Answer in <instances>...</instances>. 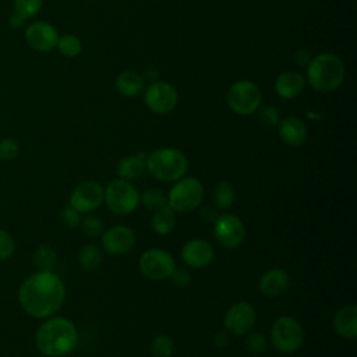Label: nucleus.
Instances as JSON below:
<instances>
[{"label": "nucleus", "mask_w": 357, "mask_h": 357, "mask_svg": "<svg viewBox=\"0 0 357 357\" xmlns=\"http://www.w3.org/2000/svg\"><path fill=\"white\" fill-rule=\"evenodd\" d=\"M105 188L95 180H85L74 187L70 194V204L79 213L96 211L103 204Z\"/></svg>", "instance_id": "11"}, {"label": "nucleus", "mask_w": 357, "mask_h": 357, "mask_svg": "<svg viewBox=\"0 0 357 357\" xmlns=\"http://www.w3.org/2000/svg\"><path fill=\"white\" fill-rule=\"evenodd\" d=\"M167 205L180 213L197 209L204 199V185L195 177H181L167 192Z\"/></svg>", "instance_id": "5"}, {"label": "nucleus", "mask_w": 357, "mask_h": 357, "mask_svg": "<svg viewBox=\"0 0 357 357\" xmlns=\"http://www.w3.org/2000/svg\"><path fill=\"white\" fill-rule=\"evenodd\" d=\"M43 0H13L14 14L20 15L21 18L26 20L38 14L42 8Z\"/></svg>", "instance_id": "30"}, {"label": "nucleus", "mask_w": 357, "mask_h": 357, "mask_svg": "<svg viewBox=\"0 0 357 357\" xmlns=\"http://www.w3.org/2000/svg\"><path fill=\"white\" fill-rule=\"evenodd\" d=\"M60 220L64 227L75 229L78 225H81V213L77 209H74L71 205H66L61 209Z\"/></svg>", "instance_id": "35"}, {"label": "nucleus", "mask_w": 357, "mask_h": 357, "mask_svg": "<svg viewBox=\"0 0 357 357\" xmlns=\"http://www.w3.org/2000/svg\"><path fill=\"white\" fill-rule=\"evenodd\" d=\"M59 33L56 28L46 21H35L25 29V40L36 52H49L56 47Z\"/></svg>", "instance_id": "15"}, {"label": "nucleus", "mask_w": 357, "mask_h": 357, "mask_svg": "<svg viewBox=\"0 0 357 357\" xmlns=\"http://www.w3.org/2000/svg\"><path fill=\"white\" fill-rule=\"evenodd\" d=\"M35 344L46 357H64L78 346V329L64 317H49L35 333Z\"/></svg>", "instance_id": "2"}, {"label": "nucleus", "mask_w": 357, "mask_h": 357, "mask_svg": "<svg viewBox=\"0 0 357 357\" xmlns=\"http://www.w3.org/2000/svg\"><path fill=\"white\" fill-rule=\"evenodd\" d=\"M57 255L53 247L40 244L33 252V264L38 271H52L56 264Z\"/></svg>", "instance_id": "26"}, {"label": "nucleus", "mask_w": 357, "mask_h": 357, "mask_svg": "<svg viewBox=\"0 0 357 357\" xmlns=\"http://www.w3.org/2000/svg\"><path fill=\"white\" fill-rule=\"evenodd\" d=\"M236 198L233 185L229 181H219L212 191V201L218 209H229Z\"/></svg>", "instance_id": "24"}, {"label": "nucleus", "mask_w": 357, "mask_h": 357, "mask_svg": "<svg viewBox=\"0 0 357 357\" xmlns=\"http://www.w3.org/2000/svg\"><path fill=\"white\" fill-rule=\"evenodd\" d=\"M20 153V144L14 138L0 139V159L13 160Z\"/></svg>", "instance_id": "33"}, {"label": "nucleus", "mask_w": 357, "mask_h": 357, "mask_svg": "<svg viewBox=\"0 0 357 357\" xmlns=\"http://www.w3.org/2000/svg\"><path fill=\"white\" fill-rule=\"evenodd\" d=\"M261 91L252 82L241 79L234 82L227 91V105L229 107L241 116H250L259 109L261 105Z\"/></svg>", "instance_id": "8"}, {"label": "nucleus", "mask_w": 357, "mask_h": 357, "mask_svg": "<svg viewBox=\"0 0 357 357\" xmlns=\"http://www.w3.org/2000/svg\"><path fill=\"white\" fill-rule=\"evenodd\" d=\"M170 278H172L173 283H174L177 287H185V286H188L190 282H191V275H190V272H188L187 269H184V268H177V266H176V269L173 271V273H172Z\"/></svg>", "instance_id": "37"}, {"label": "nucleus", "mask_w": 357, "mask_h": 357, "mask_svg": "<svg viewBox=\"0 0 357 357\" xmlns=\"http://www.w3.org/2000/svg\"><path fill=\"white\" fill-rule=\"evenodd\" d=\"M245 346L252 354H264L268 349V340L259 331H250L245 337Z\"/></svg>", "instance_id": "31"}, {"label": "nucleus", "mask_w": 357, "mask_h": 357, "mask_svg": "<svg viewBox=\"0 0 357 357\" xmlns=\"http://www.w3.org/2000/svg\"><path fill=\"white\" fill-rule=\"evenodd\" d=\"M188 170L187 156L176 148H160L146 158V172L156 180L174 183Z\"/></svg>", "instance_id": "4"}, {"label": "nucleus", "mask_w": 357, "mask_h": 357, "mask_svg": "<svg viewBox=\"0 0 357 357\" xmlns=\"http://www.w3.org/2000/svg\"><path fill=\"white\" fill-rule=\"evenodd\" d=\"M81 226L88 237H99L103 233V223L98 216H85L81 219Z\"/></svg>", "instance_id": "32"}, {"label": "nucleus", "mask_w": 357, "mask_h": 357, "mask_svg": "<svg viewBox=\"0 0 357 357\" xmlns=\"http://www.w3.org/2000/svg\"><path fill=\"white\" fill-rule=\"evenodd\" d=\"M24 22H25V20L24 18H21L20 15H17V14H11V17H10V25L13 26V28H21L22 25H24Z\"/></svg>", "instance_id": "41"}, {"label": "nucleus", "mask_w": 357, "mask_h": 357, "mask_svg": "<svg viewBox=\"0 0 357 357\" xmlns=\"http://www.w3.org/2000/svg\"><path fill=\"white\" fill-rule=\"evenodd\" d=\"M116 89L123 96H137L144 89V78L137 71H123L116 78Z\"/></svg>", "instance_id": "22"}, {"label": "nucleus", "mask_w": 357, "mask_h": 357, "mask_svg": "<svg viewBox=\"0 0 357 357\" xmlns=\"http://www.w3.org/2000/svg\"><path fill=\"white\" fill-rule=\"evenodd\" d=\"M259 291L269 298L282 296L290 286V278L284 269L273 268L266 271L259 279Z\"/></svg>", "instance_id": "17"}, {"label": "nucleus", "mask_w": 357, "mask_h": 357, "mask_svg": "<svg viewBox=\"0 0 357 357\" xmlns=\"http://www.w3.org/2000/svg\"><path fill=\"white\" fill-rule=\"evenodd\" d=\"M146 158L145 152H137L120 159L116 167L117 177L127 181L141 177L146 172Z\"/></svg>", "instance_id": "21"}, {"label": "nucleus", "mask_w": 357, "mask_h": 357, "mask_svg": "<svg viewBox=\"0 0 357 357\" xmlns=\"http://www.w3.org/2000/svg\"><path fill=\"white\" fill-rule=\"evenodd\" d=\"M215 251L212 245L202 238H192L187 241L181 248V259L184 264L194 269H202L211 265Z\"/></svg>", "instance_id": "16"}, {"label": "nucleus", "mask_w": 357, "mask_h": 357, "mask_svg": "<svg viewBox=\"0 0 357 357\" xmlns=\"http://www.w3.org/2000/svg\"><path fill=\"white\" fill-rule=\"evenodd\" d=\"M279 135L289 146H300L307 138V127L301 119L289 116L279 123Z\"/></svg>", "instance_id": "19"}, {"label": "nucleus", "mask_w": 357, "mask_h": 357, "mask_svg": "<svg viewBox=\"0 0 357 357\" xmlns=\"http://www.w3.org/2000/svg\"><path fill=\"white\" fill-rule=\"evenodd\" d=\"M305 86L304 77L298 71H284L279 74L275 81V92L283 99H293L298 96Z\"/></svg>", "instance_id": "18"}, {"label": "nucleus", "mask_w": 357, "mask_h": 357, "mask_svg": "<svg viewBox=\"0 0 357 357\" xmlns=\"http://www.w3.org/2000/svg\"><path fill=\"white\" fill-rule=\"evenodd\" d=\"M66 286L52 271H36L18 289V303L31 317L45 319L53 317L64 304Z\"/></svg>", "instance_id": "1"}, {"label": "nucleus", "mask_w": 357, "mask_h": 357, "mask_svg": "<svg viewBox=\"0 0 357 357\" xmlns=\"http://www.w3.org/2000/svg\"><path fill=\"white\" fill-rule=\"evenodd\" d=\"M230 343V333L226 329L219 331L215 336H213V344L216 347H226Z\"/></svg>", "instance_id": "38"}, {"label": "nucleus", "mask_w": 357, "mask_h": 357, "mask_svg": "<svg viewBox=\"0 0 357 357\" xmlns=\"http://www.w3.org/2000/svg\"><path fill=\"white\" fill-rule=\"evenodd\" d=\"M102 250L96 244H86L78 252V262L82 269L93 271L102 264Z\"/></svg>", "instance_id": "25"}, {"label": "nucleus", "mask_w": 357, "mask_h": 357, "mask_svg": "<svg viewBox=\"0 0 357 357\" xmlns=\"http://www.w3.org/2000/svg\"><path fill=\"white\" fill-rule=\"evenodd\" d=\"M56 47L60 52V54H63L66 57H75L81 53L82 43H81L78 36L67 33V35H63L57 39Z\"/></svg>", "instance_id": "27"}, {"label": "nucleus", "mask_w": 357, "mask_h": 357, "mask_svg": "<svg viewBox=\"0 0 357 357\" xmlns=\"http://www.w3.org/2000/svg\"><path fill=\"white\" fill-rule=\"evenodd\" d=\"M15 251V241L13 238V236L0 229V262L1 261H7Z\"/></svg>", "instance_id": "34"}, {"label": "nucleus", "mask_w": 357, "mask_h": 357, "mask_svg": "<svg viewBox=\"0 0 357 357\" xmlns=\"http://www.w3.org/2000/svg\"><path fill=\"white\" fill-rule=\"evenodd\" d=\"M257 312L251 303L238 301L231 304L223 317L225 329L236 336L247 335L255 325Z\"/></svg>", "instance_id": "12"}, {"label": "nucleus", "mask_w": 357, "mask_h": 357, "mask_svg": "<svg viewBox=\"0 0 357 357\" xmlns=\"http://www.w3.org/2000/svg\"><path fill=\"white\" fill-rule=\"evenodd\" d=\"M258 119L265 127H275L279 124V113L273 106H262L258 109Z\"/></svg>", "instance_id": "36"}, {"label": "nucleus", "mask_w": 357, "mask_h": 357, "mask_svg": "<svg viewBox=\"0 0 357 357\" xmlns=\"http://www.w3.org/2000/svg\"><path fill=\"white\" fill-rule=\"evenodd\" d=\"M213 236L225 248H236L245 238V226L234 213H222L213 222Z\"/></svg>", "instance_id": "10"}, {"label": "nucleus", "mask_w": 357, "mask_h": 357, "mask_svg": "<svg viewBox=\"0 0 357 357\" xmlns=\"http://www.w3.org/2000/svg\"><path fill=\"white\" fill-rule=\"evenodd\" d=\"M174 351V343L167 335H158L151 343V353L153 357H172Z\"/></svg>", "instance_id": "29"}, {"label": "nucleus", "mask_w": 357, "mask_h": 357, "mask_svg": "<svg viewBox=\"0 0 357 357\" xmlns=\"http://www.w3.org/2000/svg\"><path fill=\"white\" fill-rule=\"evenodd\" d=\"M294 61L297 63V64H308L310 63V54H308V52L307 50H297L296 53H294Z\"/></svg>", "instance_id": "40"}, {"label": "nucleus", "mask_w": 357, "mask_h": 357, "mask_svg": "<svg viewBox=\"0 0 357 357\" xmlns=\"http://www.w3.org/2000/svg\"><path fill=\"white\" fill-rule=\"evenodd\" d=\"M138 266L141 273L148 279L165 280L172 276L176 269V262L172 254L166 250L151 248L139 257Z\"/></svg>", "instance_id": "9"}, {"label": "nucleus", "mask_w": 357, "mask_h": 357, "mask_svg": "<svg viewBox=\"0 0 357 357\" xmlns=\"http://www.w3.org/2000/svg\"><path fill=\"white\" fill-rule=\"evenodd\" d=\"M304 342V331L301 324L290 317H279L271 328V343L276 351L282 354H293L300 350Z\"/></svg>", "instance_id": "6"}, {"label": "nucleus", "mask_w": 357, "mask_h": 357, "mask_svg": "<svg viewBox=\"0 0 357 357\" xmlns=\"http://www.w3.org/2000/svg\"><path fill=\"white\" fill-rule=\"evenodd\" d=\"M344 64L333 53H319L307 64L308 84L319 93L333 92L344 78Z\"/></svg>", "instance_id": "3"}, {"label": "nucleus", "mask_w": 357, "mask_h": 357, "mask_svg": "<svg viewBox=\"0 0 357 357\" xmlns=\"http://www.w3.org/2000/svg\"><path fill=\"white\" fill-rule=\"evenodd\" d=\"M145 103L151 112L156 114H167L176 109L178 93L172 84L166 81H155L145 91Z\"/></svg>", "instance_id": "13"}, {"label": "nucleus", "mask_w": 357, "mask_h": 357, "mask_svg": "<svg viewBox=\"0 0 357 357\" xmlns=\"http://www.w3.org/2000/svg\"><path fill=\"white\" fill-rule=\"evenodd\" d=\"M151 226H152V230L160 236H166L172 233L176 226V212L169 205H165L153 211Z\"/></svg>", "instance_id": "23"}, {"label": "nucleus", "mask_w": 357, "mask_h": 357, "mask_svg": "<svg viewBox=\"0 0 357 357\" xmlns=\"http://www.w3.org/2000/svg\"><path fill=\"white\" fill-rule=\"evenodd\" d=\"M102 248L112 255H124L135 245V233L124 225H116L100 234Z\"/></svg>", "instance_id": "14"}, {"label": "nucleus", "mask_w": 357, "mask_h": 357, "mask_svg": "<svg viewBox=\"0 0 357 357\" xmlns=\"http://www.w3.org/2000/svg\"><path fill=\"white\" fill-rule=\"evenodd\" d=\"M103 202L117 215H128L134 212L139 204V192L131 181L114 178L105 187Z\"/></svg>", "instance_id": "7"}, {"label": "nucleus", "mask_w": 357, "mask_h": 357, "mask_svg": "<svg viewBox=\"0 0 357 357\" xmlns=\"http://www.w3.org/2000/svg\"><path fill=\"white\" fill-rule=\"evenodd\" d=\"M333 329L342 337H357V307L354 304L344 305L335 314Z\"/></svg>", "instance_id": "20"}, {"label": "nucleus", "mask_w": 357, "mask_h": 357, "mask_svg": "<svg viewBox=\"0 0 357 357\" xmlns=\"http://www.w3.org/2000/svg\"><path fill=\"white\" fill-rule=\"evenodd\" d=\"M199 218H201L202 220H205V222L213 223L215 219L218 218V212H216V209L212 208V206H202L201 211H199Z\"/></svg>", "instance_id": "39"}, {"label": "nucleus", "mask_w": 357, "mask_h": 357, "mask_svg": "<svg viewBox=\"0 0 357 357\" xmlns=\"http://www.w3.org/2000/svg\"><path fill=\"white\" fill-rule=\"evenodd\" d=\"M139 202L151 211H156L165 205H167V197L165 191L160 188H148L142 194H139Z\"/></svg>", "instance_id": "28"}]
</instances>
